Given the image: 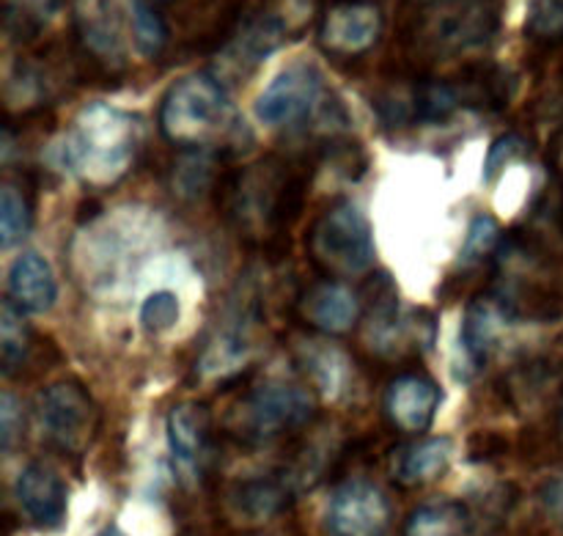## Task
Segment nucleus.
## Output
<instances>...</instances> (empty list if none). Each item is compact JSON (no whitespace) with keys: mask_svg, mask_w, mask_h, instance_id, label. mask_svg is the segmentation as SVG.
Segmentation results:
<instances>
[{"mask_svg":"<svg viewBox=\"0 0 563 536\" xmlns=\"http://www.w3.org/2000/svg\"><path fill=\"white\" fill-rule=\"evenodd\" d=\"M135 119L110 105H88L75 127L49 146V160L88 185L108 187L130 171L135 160Z\"/></svg>","mask_w":563,"mask_h":536,"instance_id":"1","label":"nucleus"},{"mask_svg":"<svg viewBox=\"0 0 563 536\" xmlns=\"http://www.w3.org/2000/svg\"><path fill=\"white\" fill-rule=\"evenodd\" d=\"M159 130L174 146L212 152L231 143L245 124L220 77L192 72L179 77L159 105Z\"/></svg>","mask_w":563,"mask_h":536,"instance_id":"2","label":"nucleus"},{"mask_svg":"<svg viewBox=\"0 0 563 536\" xmlns=\"http://www.w3.org/2000/svg\"><path fill=\"white\" fill-rule=\"evenodd\" d=\"M504 0H423L405 25V44L429 61L482 50L498 36Z\"/></svg>","mask_w":563,"mask_h":536,"instance_id":"3","label":"nucleus"},{"mask_svg":"<svg viewBox=\"0 0 563 536\" xmlns=\"http://www.w3.org/2000/svg\"><path fill=\"white\" fill-rule=\"evenodd\" d=\"M306 196V179L289 165L258 163L231 187V212L245 226H264L275 231L297 218Z\"/></svg>","mask_w":563,"mask_h":536,"instance_id":"4","label":"nucleus"},{"mask_svg":"<svg viewBox=\"0 0 563 536\" xmlns=\"http://www.w3.org/2000/svg\"><path fill=\"white\" fill-rule=\"evenodd\" d=\"M317 413L311 391L286 380H267L258 383L242 402L240 435L262 444V440L284 438L306 427Z\"/></svg>","mask_w":563,"mask_h":536,"instance_id":"5","label":"nucleus"},{"mask_svg":"<svg viewBox=\"0 0 563 536\" xmlns=\"http://www.w3.org/2000/svg\"><path fill=\"white\" fill-rule=\"evenodd\" d=\"M330 91L313 64H291L267 83L253 102V113L264 127H302L328 108Z\"/></svg>","mask_w":563,"mask_h":536,"instance_id":"6","label":"nucleus"},{"mask_svg":"<svg viewBox=\"0 0 563 536\" xmlns=\"http://www.w3.org/2000/svg\"><path fill=\"white\" fill-rule=\"evenodd\" d=\"M311 251L319 264L341 275H361L374 264V231L352 201L330 207L311 231Z\"/></svg>","mask_w":563,"mask_h":536,"instance_id":"7","label":"nucleus"},{"mask_svg":"<svg viewBox=\"0 0 563 536\" xmlns=\"http://www.w3.org/2000/svg\"><path fill=\"white\" fill-rule=\"evenodd\" d=\"M36 418L49 444L66 455H80L88 449L99 424L91 394L75 380H60L38 391Z\"/></svg>","mask_w":563,"mask_h":536,"instance_id":"8","label":"nucleus"},{"mask_svg":"<svg viewBox=\"0 0 563 536\" xmlns=\"http://www.w3.org/2000/svg\"><path fill=\"white\" fill-rule=\"evenodd\" d=\"M383 28V9L374 0H333L319 14V44L339 58H357L377 44Z\"/></svg>","mask_w":563,"mask_h":536,"instance_id":"9","label":"nucleus"},{"mask_svg":"<svg viewBox=\"0 0 563 536\" xmlns=\"http://www.w3.org/2000/svg\"><path fill=\"white\" fill-rule=\"evenodd\" d=\"M330 536H388L390 501L383 490L366 479L339 484L324 512Z\"/></svg>","mask_w":563,"mask_h":536,"instance_id":"10","label":"nucleus"},{"mask_svg":"<svg viewBox=\"0 0 563 536\" xmlns=\"http://www.w3.org/2000/svg\"><path fill=\"white\" fill-rule=\"evenodd\" d=\"M168 451L174 468L185 482L196 484L207 471L209 446H212V413L201 402H181L165 422Z\"/></svg>","mask_w":563,"mask_h":536,"instance_id":"11","label":"nucleus"},{"mask_svg":"<svg viewBox=\"0 0 563 536\" xmlns=\"http://www.w3.org/2000/svg\"><path fill=\"white\" fill-rule=\"evenodd\" d=\"M14 495L22 515L36 528L53 532V528L64 526L66 510H69V490L58 471H53L49 466L31 462L22 468L14 484Z\"/></svg>","mask_w":563,"mask_h":536,"instance_id":"12","label":"nucleus"},{"mask_svg":"<svg viewBox=\"0 0 563 536\" xmlns=\"http://www.w3.org/2000/svg\"><path fill=\"white\" fill-rule=\"evenodd\" d=\"M75 33L82 53L97 64H124L121 17L113 0H75Z\"/></svg>","mask_w":563,"mask_h":536,"instance_id":"13","label":"nucleus"},{"mask_svg":"<svg viewBox=\"0 0 563 536\" xmlns=\"http://www.w3.org/2000/svg\"><path fill=\"white\" fill-rule=\"evenodd\" d=\"M443 391L423 374H401L385 391V411L401 433H427L434 422Z\"/></svg>","mask_w":563,"mask_h":536,"instance_id":"14","label":"nucleus"},{"mask_svg":"<svg viewBox=\"0 0 563 536\" xmlns=\"http://www.w3.org/2000/svg\"><path fill=\"white\" fill-rule=\"evenodd\" d=\"M451 83H454L462 108L478 110V113H498L511 102V94H515L511 72L489 61L467 64L451 77Z\"/></svg>","mask_w":563,"mask_h":536,"instance_id":"15","label":"nucleus"},{"mask_svg":"<svg viewBox=\"0 0 563 536\" xmlns=\"http://www.w3.org/2000/svg\"><path fill=\"white\" fill-rule=\"evenodd\" d=\"M302 317L317 330L330 336H341L352 330L361 319V300L355 292L335 281H322L311 286L300 303Z\"/></svg>","mask_w":563,"mask_h":536,"instance_id":"16","label":"nucleus"},{"mask_svg":"<svg viewBox=\"0 0 563 536\" xmlns=\"http://www.w3.org/2000/svg\"><path fill=\"white\" fill-rule=\"evenodd\" d=\"M9 303L20 308L22 314H44L53 308L58 297V284H55L53 267L44 256L27 251L16 256L9 270Z\"/></svg>","mask_w":563,"mask_h":536,"instance_id":"17","label":"nucleus"},{"mask_svg":"<svg viewBox=\"0 0 563 536\" xmlns=\"http://www.w3.org/2000/svg\"><path fill=\"white\" fill-rule=\"evenodd\" d=\"M506 330V308L493 297H478L467 306L465 322H462L460 347L473 369L487 361L489 350L498 344L500 333Z\"/></svg>","mask_w":563,"mask_h":536,"instance_id":"18","label":"nucleus"},{"mask_svg":"<svg viewBox=\"0 0 563 536\" xmlns=\"http://www.w3.org/2000/svg\"><path fill=\"white\" fill-rule=\"evenodd\" d=\"M291 499V484L280 477H258L240 482L229 493L231 510L251 523L280 515Z\"/></svg>","mask_w":563,"mask_h":536,"instance_id":"19","label":"nucleus"},{"mask_svg":"<svg viewBox=\"0 0 563 536\" xmlns=\"http://www.w3.org/2000/svg\"><path fill=\"white\" fill-rule=\"evenodd\" d=\"M454 446L449 438H429L421 444L407 446L396 460V479L407 488H421V484L438 482L451 466Z\"/></svg>","mask_w":563,"mask_h":536,"instance_id":"20","label":"nucleus"},{"mask_svg":"<svg viewBox=\"0 0 563 536\" xmlns=\"http://www.w3.org/2000/svg\"><path fill=\"white\" fill-rule=\"evenodd\" d=\"M300 361L302 369L313 378L317 389L322 391V396L328 400H339L344 394L346 383H350V361H346L344 350L335 344H328V341H302L300 344Z\"/></svg>","mask_w":563,"mask_h":536,"instance_id":"21","label":"nucleus"},{"mask_svg":"<svg viewBox=\"0 0 563 536\" xmlns=\"http://www.w3.org/2000/svg\"><path fill=\"white\" fill-rule=\"evenodd\" d=\"M405 536H476V523L460 501H434L410 512Z\"/></svg>","mask_w":563,"mask_h":536,"instance_id":"22","label":"nucleus"},{"mask_svg":"<svg viewBox=\"0 0 563 536\" xmlns=\"http://www.w3.org/2000/svg\"><path fill=\"white\" fill-rule=\"evenodd\" d=\"M130 28L137 53L146 58H157L168 47V22L152 0H130Z\"/></svg>","mask_w":563,"mask_h":536,"instance_id":"23","label":"nucleus"},{"mask_svg":"<svg viewBox=\"0 0 563 536\" xmlns=\"http://www.w3.org/2000/svg\"><path fill=\"white\" fill-rule=\"evenodd\" d=\"M247 355H251V341H247L245 330L225 328L218 330L212 344L203 350L198 367H201V372L207 378H220V374L236 372L247 361Z\"/></svg>","mask_w":563,"mask_h":536,"instance_id":"24","label":"nucleus"},{"mask_svg":"<svg viewBox=\"0 0 563 536\" xmlns=\"http://www.w3.org/2000/svg\"><path fill=\"white\" fill-rule=\"evenodd\" d=\"M31 352V328L22 319L20 308L5 303L0 311V358H3V372L11 374L25 363Z\"/></svg>","mask_w":563,"mask_h":536,"instance_id":"25","label":"nucleus"},{"mask_svg":"<svg viewBox=\"0 0 563 536\" xmlns=\"http://www.w3.org/2000/svg\"><path fill=\"white\" fill-rule=\"evenodd\" d=\"M64 0H5V28L20 39H31L60 11Z\"/></svg>","mask_w":563,"mask_h":536,"instance_id":"26","label":"nucleus"},{"mask_svg":"<svg viewBox=\"0 0 563 536\" xmlns=\"http://www.w3.org/2000/svg\"><path fill=\"white\" fill-rule=\"evenodd\" d=\"M31 231V207H27L22 190H16L14 185H5L0 190V237H3V245L11 248L27 237Z\"/></svg>","mask_w":563,"mask_h":536,"instance_id":"27","label":"nucleus"},{"mask_svg":"<svg viewBox=\"0 0 563 536\" xmlns=\"http://www.w3.org/2000/svg\"><path fill=\"white\" fill-rule=\"evenodd\" d=\"M498 240H500L498 220H495L493 215H476L471 229H467L465 245H462L460 267H473V264H478L482 259H487L489 253L498 248Z\"/></svg>","mask_w":563,"mask_h":536,"instance_id":"28","label":"nucleus"},{"mask_svg":"<svg viewBox=\"0 0 563 536\" xmlns=\"http://www.w3.org/2000/svg\"><path fill=\"white\" fill-rule=\"evenodd\" d=\"M526 33L537 42L563 39V0H531L526 17Z\"/></svg>","mask_w":563,"mask_h":536,"instance_id":"29","label":"nucleus"},{"mask_svg":"<svg viewBox=\"0 0 563 536\" xmlns=\"http://www.w3.org/2000/svg\"><path fill=\"white\" fill-rule=\"evenodd\" d=\"M181 317V303L176 297V292L170 289H157L143 300L141 306V325L148 333H168L170 328H176Z\"/></svg>","mask_w":563,"mask_h":536,"instance_id":"30","label":"nucleus"},{"mask_svg":"<svg viewBox=\"0 0 563 536\" xmlns=\"http://www.w3.org/2000/svg\"><path fill=\"white\" fill-rule=\"evenodd\" d=\"M526 149L528 143L522 141L520 135H515V132H511V135L498 138V141L489 146L487 160H484V176H487V179H498L500 171H506L517 157H522Z\"/></svg>","mask_w":563,"mask_h":536,"instance_id":"31","label":"nucleus"},{"mask_svg":"<svg viewBox=\"0 0 563 536\" xmlns=\"http://www.w3.org/2000/svg\"><path fill=\"white\" fill-rule=\"evenodd\" d=\"M25 433V413L16 402L14 394L0 396V438H3V451L14 449L16 440Z\"/></svg>","mask_w":563,"mask_h":536,"instance_id":"32","label":"nucleus"},{"mask_svg":"<svg viewBox=\"0 0 563 536\" xmlns=\"http://www.w3.org/2000/svg\"><path fill=\"white\" fill-rule=\"evenodd\" d=\"M539 499H542V506L550 515V521H553L555 528L563 534V477H555L550 479V482H544Z\"/></svg>","mask_w":563,"mask_h":536,"instance_id":"33","label":"nucleus"},{"mask_svg":"<svg viewBox=\"0 0 563 536\" xmlns=\"http://www.w3.org/2000/svg\"><path fill=\"white\" fill-rule=\"evenodd\" d=\"M99 536H124V534H121L119 528H108V532H104V534H99Z\"/></svg>","mask_w":563,"mask_h":536,"instance_id":"34","label":"nucleus"},{"mask_svg":"<svg viewBox=\"0 0 563 536\" xmlns=\"http://www.w3.org/2000/svg\"><path fill=\"white\" fill-rule=\"evenodd\" d=\"M163 3H168V0H163Z\"/></svg>","mask_w":563,"mask_h":536,"instance_id":"35","label":"nucleus"}]
</instances>
